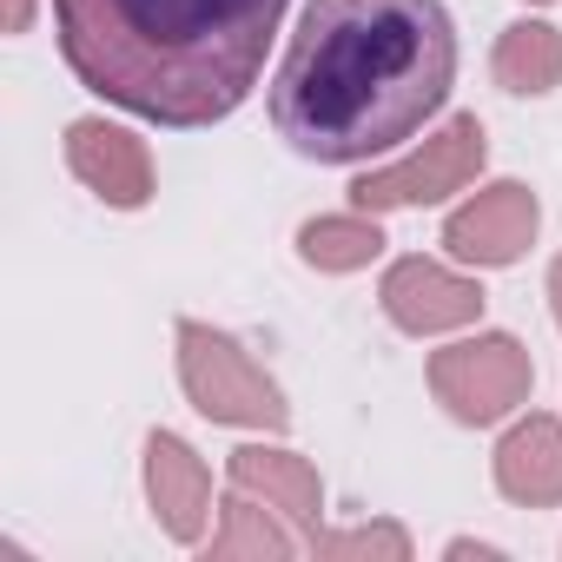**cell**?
Masks as SVG:
<instances>
[{
	"label": "cell",
	"mask_w": 562,
	"mask_h": 562,
	"mask_svg": "<svg viewBox=\"0 0 562 562\" xmlns=\"http://www.w3.org/2000/svg\"><path fill=\"white\" fill-rule=\"evenodd\" d=\"M457 80V34L437 0H305L271 80V126L299 159L358 166L437 120Z\"/></svg>",
	"instance_id": "1"
},
{
	"label": "cell",
	"mask_w": 562,
	"mask_h": 562,
	"mask_svg": "<svg viewBox=\"0 0 562 562\" xmlns=\"http://www.w3.org/2000/svg\"><path fill=\"white\" fill-rule=\"evenodd\" d=\"M292 0H54V34L87 93L192 133L245 106Z\"/></svg>",
	"instance_id": "2"
},
{
	"label": "cell",
	"mask_w": 562,
	"mask_h": 562,
	"mask_svg": "<svg viewBox=\"0 0 562 562\" xmlns=\"http://www.w3.org/2000/svg\"><path fill=\"white\" fill-rule=\"evenodd\" d=\"M179 371H186V391L205 417H225V424H265V430H285V397L265 371H251V358L205 331V325H179Z\"/></svg>",
	"instance_id": "3"
},
{
	"label": "cell",
	"mask_w": 562,
	"mask_h": 562,
	"mask_svg": "<svg viewBox=\"0 0 562 562\" xmlns=\"http://www.w3.org/2000/svg\"><path fill=\"white\" fill-rule=\"evenodd\" d=\"M430 384H437V397L463 424H490V417H503L529 391V351L516 338H476V345L437 351Z\"/></svg>",
	"instance_id": "4"
},
{
	"label": "cell",
	"mask_w": 562,
	"mask_h": 562,
	"mask_svg": "<svg viewBox=\"0 0 562 562\" xmlns=\"http://www.w3.org/2000/svg\"><path fill=\"white\" fill-rule=\"evenodd\" d=\"M476 166H483V126H476V113H457L437 139H424L417 159H404V166H391V172H371V179L358 186V205H364V212L424 205V199H443V192H457L463 179H476Z\"/></svg>",
	"instance_id": "5"
},
{
	"label": "cell",
	"mask_w": 562,
	"mask_h": 562,
	"mask_svg": "<svg viewBox=\"0 0 562 562\" xmlns=\"http://www.w3.org/2000/svg\"><path fill=\"white\" fill-rule=\"evenodd\" d=\"M67 166L106 199V205H146L153 199V159L133 133L106 126V120H80L67 126Z\"/></svg>",
	"instance_id": "6"
},
{
	"label": "cell",
	"mask_w": 562,
	"mask_h": 562,
	"mask_svg": "<svg viewBox=\"0 0 562 562\" xmlns=\"http://www.w3.org/2000/svg\"><path fill=\"white\" fill-rule=\"evenodd\" d=\"M536 232V199L529 186H490L476 192V205H463L450 225H443V245L457 258H476V265H509Z\"/></svg>",
	"instance_id": "7"
},
{
	"label": "cell",
	"mask_w": 562,
	"mask_h": 562,
	"mask_svg": "<svg viewBox=\"0 0 562 562\" xmlns=\"http://www.w3.org/2000/svg\"><path fill=\"white\" fill-rule=\"evenodd\" d=\"M384 312L404 325V331H450L463 318L483 312V292L463 285V278H450L443 265L430 258H404L391 278H384Z\"/></svg>",
	"instance_id": "8"
},
{
	"label": "cell",
	"mask_w": 562,
	"mask_h": 562,
	"mask_svg": "<svg viewBox=\"0 0 562 562\" xmlns=\"http://www.w3.org/2000/svg\"><path fill=\"white\" fill-rule=\"evenodd\" d=\"M146 483H153V503H159V516H166V529L172 536H199V522H205V470H199V457L179 443V437H153L146 443Z\"/></svg>",
	"instance_id": "9"
},
{
	"label": "cell",
	"mask_w": 562,
	"mask_h": 562,
	"mask_svg": "<svg viewBox=\"0 0 562 562\" xmlns=\"http://www.w3.org/2000/svg\"><path fill=\"white\" fill-rule=\"evenodd\" d=\"M496 476H503V490L522 496V503H549V496H562V430L542 424V417H529V424L503 443Z\"/></svg>",
	"instance_id": "10"
},
{
	"label": "cell",
	"mask_w": 562,
	"mask_h": 562,
	"mask_svg": "<svg viewBox=\"0 0 562 562\" xmlns=\"http://www.w3.org/2000/svg\"><path fill=\"white\" fill-rule=\"evenodd\" d=\"M496 80L509 93H549L562 80V41H555V27H536V21L509 27L503 47H496Z\"/></svg>",
	"instance_id": "11"
},
{
	"label": "cell",
	"mask_w": 562,
	"mask_h": 562,
	"mask_svg": "<svg viewBox=\"0 0 562 562\" xmlns=\"http://www.w3.org/2000/svg\"><path fill=\"white\" fill-rule=\"evenodd\" d=\"M232 476H238L245 490H265V496H278V503H292L305 522H312V509H318L312 470H305L299 457H285V450H238V457H232Z\"/></svg>",
	"instance_id": "12"
},
{
	"label": "cell",
	"mask_w": 562,
	"mask_h": 562,
	"mask_svg": "<svg viewBox=\"0 0 562 562\" xmlns=\"http://www.w3.org/2000/svg\"><path fill=\"white\" fill-rule=\"evenodd\" d=\"M305 258L312 265H325V271H351V265H371L378 258V225H364V218H318V225H305Z\"/></svg>",
	"instance_id": "13"
},
{
	"label": "cell",
	"mask_w": 562,
	"mask_h": 562,
	"mask_svg": "<svg viewBox=\"0 0 562 562\" xmlns=\"http://www.w3.org/2000/svg\"><path fill=\"white\" fill-rule=\"evenodd\" d=\"M27 8H34V0H8V34H21V27H27Z\"/></svg>",
	"instance_id": "14"
},
{
	"label": "cell",
	"mask_w": 562,
	"mask_h": 562,
	"mask_svg": "<svg viewBox=\"0 0 562 562\" xmlns=\"http://www.w3.org/2000/svg\"><path fill=\"white\" fill-rule=\"evenodd\" d=\"M549 299H555V325H562V258H555V271H549Z\"/></svg>",
	"instance_id": "15"
}]
</instances>
